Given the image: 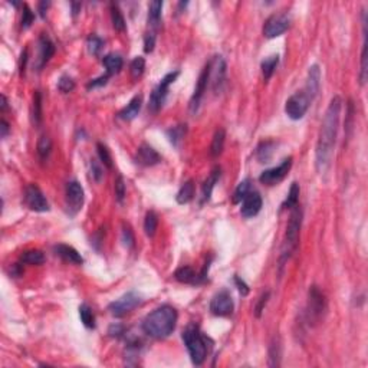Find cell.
Instances as JSON below:
<instances>
[{"instance_id": "cell-1", "label": "cell", "mask_w": 368, "mask_h": 368, "mask_svg": "<svg viewBox=\"0 0 368 368\" xmlns=\"http://www.w3.org/2000/svg\"><path fill=\"white\" fill-rule=\"evenodd\" d=\"M342 101L339 96H334L327 108L322 125H321L320 137L317 143V170L320 174H324L332 160L334 147H335L336 135H338V125H339V115H341Z\"/></svg>"}, {"instance_id": "cell-2", "label": "cell", "mask_w": 368, "mask_h": 368, "mask_svg": "<svg viewBox=\"0 0 368 368\" xmlns=\"http://www.w3.org/2000/svg\"><path fill=\"white\" fill-rule=\"evenodd\" d=\"M177 324V311L170 305H163L148 314L143 321V331L156 339H164L173 334Z\"/></svg>"}, {"instance_id": "cell-3", "label": "cell", "mask_w": 368, "mask_h": 368, "mask_svg": "<svg viewBox=\"0 0 368 368\" xmlns=\"http://www.w3.org/2000/svg\"><path fill=\"white\" fill-rule=\"evenodd\" d=\"M183 341L189 350L194 366H202L207 357V339L200 332L196 325H189L183 332Z\"/></svg>"}, {"instance_id": "cell-4", "label": "cell", "mask_w": 368, "mask_h": 368, "mask_svg": "<svg viewBox=\"0 0 368 368\" xmlns=\"http://www.w3.org/2000/svg\"><path fill=\"white\" fill-rule=\"evenodd\" d=\"M301 224H302V210L299 208V206H295L290 213V219L286 227V238H285V243L282 247V255H281V266L284 265L285 260H288L298 246Z\"/></svg>"}, {"instance_id": "cell-5", "label": "cell", "mask_w": 368, "mask_h": 368, "mask_svg": "<svg viewBox=\"0 0 368 368\" xmlns=\"http://www.w3.org/2000/svg\"><path fill=\"white\" fill-rule=\"evenodd\" d=\"M140 304H141V296L135 292H128V293L123 295L121 298L111 302L108 306V311L112 317L121 318V317L129 314L131 311H134Z\"/></svg>"}, {"instance_id": "cell-6", "label": "cell", "mask_w": 368, "mask_h": 368, "mask_svg": "<svg viewBox=\"0 0 368 368\" xmlns=\"http://www.w3.org/2000/svg\"><path fill=\"white\" fill-rule=\"evenodd\" d=\"M311 99L305 94L304 91L296 92L292 96H289L286 104H285V112L290 120H301L304 117L309 105H311Z\"/></svg>"}, {"instance_id": "cell-7", "label": "cell", "mask_w": 368, "mask_h": 368, "mask_svg": "<svg viewBox=\"0 0 368 368\" xmlns=\"http://www.w3.org/2000/svg\"><path fill=\"white\" fill-rule=\"evenodd\" d=\"M327 309V301L324 293L318 286H311L309 289V299H308V317L309 321L318 322L324 317Z\"/></svg>"}, {"instance_id": "cell-8", "label": "cell", "mask_w": 368, "mask_h": 368, "mask_svg": "<svg viewBox=\"0 0 368 368\" xmlns=\"http://www.w3.org/2000/svg\"><path fill=\"white\" fill-rule=\"evenodd\" d=\"M178 77V72H170V74H167L161 82L159 83V86L153 91V94H151V98H150V104H148V107H150V110L153 112H157L161 108V105L164 104V99H165V96H167V92H168V86L176 81V78Z\"/></svg>"}, {"instance_id": "cell-9", "label": "cell", "mask_w": 368, "mask_h": 368, "mask_svg": "<svg viewBox=\"0 0 368 368\" xmlns=\"http://www.w3.org/2000/svg\"><path fill=\"white\" fill-rule=\"evenodd\" d=\"M289 25H290V17L286 13L272 15L263 25V35L269 39L278 38L288 31Z\"/></svg>"}, {"instance_id": "cell-10", "label": "cell", "mask_w": 368, "mask_h": 368, "mask_svg": "<svg viewBox=\"0 0 368 368\" xmlns=\"http://www.w3.org/2000/svg\"><path fill=\"white\" fill-rule=\"evenodd\" d=\"M290 167H292V157H288V159L282 161L278 167L265 170L259 176V181L262 184H266V186H275V184H278L279 181H282L286 177Z\"/></svg>"}, {"instance_id": "cell-11", "label": "cell", "mask_w": 368, "mask_h": 368, "mask_svg": "<svg viewBox=\"0 0 368 368\" xmlns=\"http://www.w3.org/2000/svg\"><path fill=\"white\" fill-rule=\"evenodd\" d=\"M235 304L232 299V295L227 290H220L216 293L210 302V311L216 317H227L233 312Z\"/></svg>"}, {"instance_id": "cell-12", "label": "cell", "mask_w": 368, "mask_h": 368, "mask_svg": "<svg viewBox=\"0 0 368 368\" xmlns=\"http://www.w3.org/2000/svg\"><path fill=\"white\" fill-rule=\"evenodd\" d=\"M25 203L33 211H48L49 210L48 200L36 184H29L25 189Z\"/></svg>"}, {"instance_id": "cell-13", "label": "cell", "mask_w": 368, "mask_h": 368, "mask_svg": "<svg viewBox=\"0 0 368 368\" xmlns=\"http://www.w3.org/2000/svg\"><path fill=\"white\" fill-rule=\"evenodd\" d=\"M83 189L78 181L66 184V206L71 214H77L83 206Z\"/></svg>"}, {"instance_id": "cell-14", "label": "cell", "mask_w": 368, "mask_h": 368, "mask_svg": "<svg viewBox=\"0 0 368 368\" xmlns=\"http://www.w3.org/2000/svg\"><path fill=\"white\" fill-rule=\"evenodd\" d=\"M210 74H211V62L207 64L204 66V69L202 71L200 77H199V81H197V85H196V89H194V94H193L192 99H190V110L192 112L197 111L199 105H200V101H202V96L206 92L207 89V83L210 81Z\"/></svg>"}, {"instance_id": "cell-15", "label": "cell", "mask_w": 368, "mask_h": 368, "mask_svg": "<svg viewBox=\"0 0 368 368\" xmlns=\"http://www.w3.org/2000/svg\"><path fill=\"white\" fill-rule=\"evenodd\" d=\"M262 208V197L257 192H250L243 200H242V208L240 213L243 217L249 219L256 216Z\"/></svg>"}, {"instance_id": "cell-16", "label": "cell", "mask_w": 368, "mask_h": 368, "mask_svg": "<svg viewBox=\"0 0 368 368\" xmlns=\"http://www.w3.org/2000/svg\"><path fill=\"white\" fill-rule=\"evenodd\" d=\"M321 89V69L318 65H312L308 71V78H306V88L305 94L312 101L315 96L318 95Z\"/></svg>"}, {"instance_id": "cell-17", "label": "cell", "mask_w": 368, "mask_h": 368, "mask_svg": "<svg viewBox=\"0 0 368 368\" xmlns=\"http://www.w3.org/2000/svg\"><path fill=\"white\" fill-rule=\"evenodd\" d=\"M137 163L141 164V165H145V167H151V165H156L161 161V156L148 144H141L138 151H137Z\"/></svg>"}, {"instance_id": "cell-18", "label": "cell", "mask_w": 368, "mask_h": 368, "mask_svg": "<svg viewBox=\"0 0 368 368\" xmlns=\"http://www.w3.org/2000/svg\"><path fill=\"white\" fill-rule=\"evenodd\" d=\"M55 53V45L52 43V41L48 36H41L39 39V64L38 68H42L45 64H48L49 59L53 56Z\"/></svg>"}, {"instance_id": "cell-19", "label": "cell", "mask_w": 368, "mask_h": 368, "mask_svg": "<svg viewBox=\"0 0 368 368\" xmlns=\"http://www.w3.org/2000/svg\"><path fill=\"white\" fill-rule=\"evenodd\" d=\"M141 105H143V96H134V98L129 101L128 105L118 112V117H120L121 120H124V121H131V120H134V118L140 114V111H141Z\"/></svg>"}, {"instance_id": "cell-20", "label": "cell", "mask_w": 368, "mask_h": 368, "mask_svg": "<svg viewBox=\"0 0 368 368\" xmlns=\"http://www.w3.org/2000/svg\"><path fill=\"white\" fill-rule=\"evenodd\" d=\"M55 252H56V255H59L64 260L69 262V263H75V265H82L83 263V259L81 256V253H78V250L74 249L72 246L58 245V246H55Z\"/></svg>"}, {"instance_id": "cell-21", "label": "cell", "mask_w": 368, "mask_h": 368, "mask_svg": "<svg viewBox=\"0 0 368 368\" xmlns=\"http://www.w3.org/2000/svg\"><path fill=\"white\" fill-rule=\"evenodd\" d=\"M220 167H214L210 173V176L207 177V180L203 183V187H202V202L206 203L210 200V196H211V192L216 186V183L219 181L220 178Z\"/></svg>"}, {"instance_id": "cell-22", "label": "cell", "mask_w": 368, "mask_h": 368, "mask_svg": "<svg viewBox=\"0 0 368 368\" xmlns=\"http://www.w3.org/2000/svg\"><path fill=\"white\" fill-rule=\"evenodd\" d=\"M174 278L181 284H190V285L202 284L200 275L194 272V269L190 268V266H183V268L177 269L176 273H174Z\"/></svg>"}, {"instance_id": "cell-23", "label": "cell", "mask_w": 368, "mask_h": 368, "mask_svg": "<svg viewBox=\"0 0 368 368\" xmlns=\"http://www.w3.org/2000/svg\"><path fill=\"white\" fill-rule=\"evenodd\" d=\"M102 64L107 68V75H114L118 74L123 68V58L118 53H108L107 56H104Z\"/></svg>"}, {"instance_id": "cell-24", "label": "cell", "mask_w": 368, "mask_h": 368, "mask_svg": "<svg viewBox=\"0 0 368 368\" xmlns=\"http://www.w3.org/2000/svg\"><path fill=\"white\" fill-rule=\"evenodd\" d=\"M193 197H194V181L189 180L181 186V189L177 193V203L178 204H186V203L192 202Z\"/></svg>"}, {"instance_id": "cell-25", "label": "cell", "mask_w": 368, "mask_h": 368, "mask_svg": "<svg viewBox=\"0 0 368 368\" xmlns=\"http://www.w3.org/2000/svg\"><path fill=\"white\" fill-rule=\"evenodd\" d=\"M224 141H226V132H224L223 128H219L214 132L213 141H211V145H210V154H211L213 157H217V156L222 154L224 147Z\"/></svg>"}, {"instance_id": "cell-26", "label": "cell", "mask_w": 368, "mask_h": 368, "mask_svg": "<svg viewBox=\"0 0 368 368\" xmlns=\"http://www.w3.org/2000/svg\"><path fill=\"white\" fill-rule=\"evenodd\" d=\"M367 81V20L364 13V45H363V53H361V71H360V82L364 85Z\"/></svg>"}, {"instance_id": "cell-27", "label": "cell", "mask_w": 368, "mask_h": 368, "mask_svg": "<svg viewBox=\"0 0 368 368\" xmlns=\"http://www.w3.org/2000/svg\"><path fill=\"white\" fill-rule=\"evenodd\" d=\"M20 262L26 265H42L45 262V255L38 249L26 250L20 255Z\"/></svg>"}, {"instance_id": "cell-28", "label": "cell", "mask_w": 368, "mask_h": 368, "mask_svg": "<svg viewBox=\"0 0 368 368\" xmlns=\"http://www.w3.org/2000/svg\"><path fill=\"white\" fill-rule=\"evenodd\" d=\"M161 9H163V1L160 0H154L148 6V23L154 28H157L160 23Z\"/></svg>"}, {"instance_id": "cell-29", "label": "cell", "mask_w": 368, "mask_h": 368, "mask_svg": "<svg viewBox=\"0 0 368 368\" xmlns=\"http://www.w3.org/2000/svg\"><path fill=\"white\" fill-rule=\"evenodd\" d=\"M273 148H275V143L272 141H265L257 147L256 157L260 163H269L273 156Z\"/></svg>"}, {"instance_id": "cell-30", "label": "cell", "mask_w": 368, "mask_h": 368, "mask_svg": "<svg viewBox=\"0 0 368 368\" xmlns=\"http://www.w3.org/2000/svg\"><path fill=\"white\" fill-rule=\"evenodd\" d=\"M157 226H159V216L156 214V211H148V213L145 214L144 220L145 235H147L148 238H153V236L156 235Z\"/></svg>"}, {"instance_id": "cell-31", "label": "cell", "mask_w": 368, "mask_h": 368, "mask_svg": "<svg viewBox=\"0 0 368 368\" xmlns=\"http://www.w3.org/2000/svg\"><path fill=\"white\" fill-rule=\"evenodd\" d=\"M80 317L81 321H82V324H83L86 328H89V329L95 328V317H94V312H92V309H91L86 304H82L80 306Z\"/></svg>"}, {"instance_id": "cell-32", "label": "cell", "mask_w": 368, "mask_h": 368, "mask_svg": "<svg viewBox=\"0 0 368 368\" xmlns=\"http://www.w3.org/2000/svg\"><path fill=\"white\" fill-rule=\"evenodd\" d=\"M278 64H279V56H278V55H272V56L266 58V59L262 62V74H263V78H265V80L268 81L272 77Z\"/></svg>"}, {"instance_id": "cell-33", "label": "cell", "mask_w": 368, "mask_h": 368, "mask_svg": "<svg viewBox=\"0 0 368 368\" xmlns=\"http://www.w3.org/2000/svg\"><path fill=\"white\" fill-rule=\"evenodd\" d=\"M111 19H112V26L115 31H125V20H124V16L121 13V10L118 9L117 4H111Z\"/></svg>"}, {"instance_id": "cell-34", "label": "cell", "mask_w": 368, "mask_h": 368, "mask_svg": "<svg viewBox=\"0 0 368 368\" xmlns=\"http://www.w3.org/2000/svg\"><path fill=\"white\" fill-rule=\"evenodd\" d=\"M250 193V180L246 178L243 181H240L239 186L236 187V190L233 193V203H242V200Z\"/></svg>"}, {"instance_id": "cell-35", "label": "cell", "mask_w": 368, "mask_h": 368, "mask_svg": "<svg viewBox=\"0 0 368 368\" xmlns=\"http://www.w3.org/2000/svg\"><path fill=\"white\" fill-rule=\"evenodd\" d=\"M299 184L298 183H292L290 190L288 193V197L284 203V208H293L295 206H298V200H299Z\"/></svg>"}, {"instance_id": "cell-36", "label": "cell", "mask_w": 368, "mask_h": 368, "mask_svg": "<svg viewBox=\"0 0 368 368\" xmlns=\"http://www.w3.org/2000/svg\"><path fill=\"white\" fill-rule=\"evenodd\" d=\"M52 151V141L46 135H42L38 141V154L41 157V160H46L50 156Z\"/></svg>"}, {"instance_id": "cell-37", "label": "cell", "mask_w": 368, "mask_h": 368, "mask_svg": "<svg viewBox=\"0 0 368 368\" xmlns=\"http://www.w3.org/2000/svg\"><path fill=\"white\" fill-rule=\"evenodd\" d=\"M144 69H145V59L143 56H137V58H134L132 59V62L129 65V71H131V75H132V78L134 80H137V78H140L143 74H144Z\"/></svg>"}, {"instance_id": "cell-38", "label": "cell", "mask_w": 368, "mask_h": 368, "mask_svg": "<svg viewBox=\"0 0 368 368\" xmlns=\"http://www.w3.org/2000/svg\"><path fill=\"white\" fill-rule=\"evenodd\" d=\"M32 117L35 124H39L41 120H42V98H41V92L39 91H36L35 95H33Z\"/></svg>"}, {"instance_id": "cell-39", "label": "cell", "mask_w": 368, "mask_h": 368, "mask_svg": "<svg viewBox=\"0 0 368 368\" xmlns=\"http://www.w3.org/2000/svg\"><path fill=\"white\" fill-rule=\"evenodd\" d=\"M186 134V125H177V127H173L167 131V135L170 138V143L173 145H178V143L183 140Z\"/></svg>"}, {"instance_id": "cell-40", "label": "cell", "mask_w": 368, "mask_h": 368, "mask_svg": "<svg viewBox=\"0 0 368 368\" xmlns=\"http://www.w3.org/2000/svg\"><path fill=\"white\" fill-rule=\"evenodd\" d=\"M96 150H98V156H99L101 163H102L107 168H112V157L111 154H110V150L102 144V143H98V144H96Z\"/></svg>"}, {"instance_id": "cell-41", "label": "cell", "mask_w": 368, "mask_h": 368, "mask_svg": "<svg viewBox=\"0 0 368 368\" xmlns=\"http://www.w3.org/2000/svg\"><path fill=\"white\" fill-rule=\"evenodd\" d=\"M86 45H88V50L92 53V55H98L101 52V49L104 46V42L101 38H98L96 35H91L86 41Z\"/></svg>"}, {"instance_id": "cell-42", "label": "cell", "mask_w": 368, "mask_h": 368, "mask_svg": "<svg viewBox=\"0 0 368 368\" xmlns=\"http://www.w3.org/2000/svg\"><path fill=\"white\" fill-rule=\"evenodd\" d=\"M269 357H271V366L272 367H278L279 366V358H281V345H279V341L276 338L273 339V342L271 344Z\"/></svg>"}, {"instance_id": "cell-43", "label": "cell", "mask_w": 368, "mask_h": 368, "mask_svg": "<svg viewBox=\"0 0 368 368\" xmlns=\"http://www.w3.org/2000/svg\"><path fill=\"white\" fill-rule=\"evenodd\" d=\"M115 197H117L118 203H123L124 202V197H125V183H124L123 176H118L117 180H115Z\"/></svg>"}, {"instance_id": "cell-44", "label": "cell", "mask_w": 368, "mask_h": 368, "mask_svg": "<svg viewBox=\"0 0 368 368\" xmlns=\"http://www.w3.org/2000/svg\"><path fill=\"white\" fill-rule=\"evenodd\" d=\"M75 88V82L72 78H69V77H61V80L58 81V89L61 91V92H64V94H68V92H71L72 89Z\"/></svg>"}, {"instance_id": "cell-45", "label": "cell", "mask_w": 368, "mask_h": 368, "mask_svg": "<svg viewBox=\"0 0 368 368\" xmlns=\"http://www.w3.org/2000/svg\"><path fill=\"white\" fill-rule=\"evenodd\" d=\"M123 243L128 249L134 246V235H132V230H131V227H129L128 224H124L123 226Z\"/></svg>"}, {"instance_id": "cell-46", "label": "cell", "mask_w": 368, "mask_h": 368, "mask_svg": "<svg viewBox=\"0 0 368 368\" xmlns=\"http://www.w3.org/2000/svg\"><path fill=\"white\" fill-rule=\"evenodd\" d=\"M33 19H35V16H33L32 10L29 9L28 4H25L23 6V16H22V28H25V29L29 28L33 23Z\"/></svg>"}, {"instance_id": "cell-47", "label": "cell", "mask_w": 368, "mask_h": 368, "mask_svg": "<svg viewBox=\"0 0 368 368\" xmlns=\"http://www.w3.org/2000/svg\"><path fill=\"white\" fill-rule=\"evenodd\" d=\"M269 296H271V293L269 292H266V293H263L260 298H259V302H257L256 308H255V314H256V317L259 318L260 315H262V311L265 309V305L268 304V301H269Z\"/></svg>"}, {"instance_id": "cell-48", "label": "cell", "mask_w": 368, "mask_h": 368, "mask_svg": "<svg viewBox=\"0 0 368 368\" xmlns=\"http://www.w3.org/2000/svg\"><path fill=\"white\" fill-rule=\"evenodd\" d=\"M154 45H156V36H154V33H147V36H145V39H144L145 52H147V53L153 52Z\"/></svg>"}, {"instance_id": "cell-49", "label": "cell", "mask_w": 368, "mask_h": 368, "mask_svg": "<svg viewBox=\"0 0 368 368\" xmlns=\"http://www.w3.org/2000/svg\"><path fill=\"white\" fill-rule=\"evenodd\" d=\"M91 170H92V177L95 178V181H99L102 178V176H104L101 165L95 160H92V163H91Z\"/></svg>"}, {"instance_id": "cell-50", "label": "cell", "mask_w": 368, "mask_h": 368, "mask_svg": "<svg viewBox=\"0 0 368 368\" xmlns=\"http://www.w3.org/2000/svg\"><path fill=\"white\" fill-rule=\"evenodd\" d=\"M108 78H110V75H102L96 80H92L88 83V88L91 89V88H96V86H104L108 82Z\"/></svg>"}, {"instance_id": "cell-51", "label": "cell", "mask_w": 368, "mask_h": 368, "mask_svg": "<svg viewBox=\"0 0 368 368\" xmlns=\"http://www.w3.org/2000/svg\"><path fill=\"white\" fill-rule=\"evenodd\" d=\"M235 284H236V286H238L239 292L243 295V296H246V295L249 293V286L245 284V281H243V279H240L239 276H235Z\"/></svg>"}, {"instance_id": "cell-52", "label": "cell", "mask_w": 368, "mask_h": 368, "mask_svg": "<svg viewBox=\"0 0 368 368\" xmlns=\"http://www.w3.org/2000/svg\"><path fill=\"white\" fill-rule=\"evenodd\" d=\"M9 132V124L6 123V120H1L0 121V137L4 138Z\"/></svg>"}, {"instance_id": "cell-53", "label": "cell", "mask_w": 368, "mask_h": 368, "mask_svg": "<svg viewBox=\"0 0 368 368\" xmlns=\"http://www.w3.org/2000/svg\"><path fill=\"white\" fill-rule=\"evenodd\" d=\"M26 61H28V50H25L22 53V61H20V72L23 74L25 72V65H26Z\"/></svg>"}, {"instance_id": "cell-54", "label": "cell", "mask_w": 368, "mask_h": 368, "mask_svg": "<svg viewBox=\"0 0 368 368\" xmlns=\"http://www.w3.org/2000/svg\"><path fill=\"white\" fill-rule=\"evenodd\" d=\"M48 6H49V1H42V3L39 4V12H41V15H42V16H45V12H46Z\"/></svg>"}, {"instance_id": "cell-55", "label": "cell", "mask_w": 368, "mask_h": 368, "mask_svg": "<svg viewBox=\"0 0 368 368\" xmlns=\"http://www.w3.org/2000/svg\"><path fill=\"white\" fill-rule=\"evenodd\" d=\"M7 108V99H6V96L1 95V111H4Z\"/></svg>"}, {"instance_id": "cell-56", "label": "cell", "mask_w": 368, "mask_h": 368, "mask_svg": "<svg viewBox=\"0 0 368 368\" xmlns=\"http://www.w3.org/2000/svg\"><path fill=\"white\" fill-rule=\"evenodd\" d=\"M72 7H74V15H77L78 13V9L81 7V3H74Z\"/></svg>"}]
</instances>
